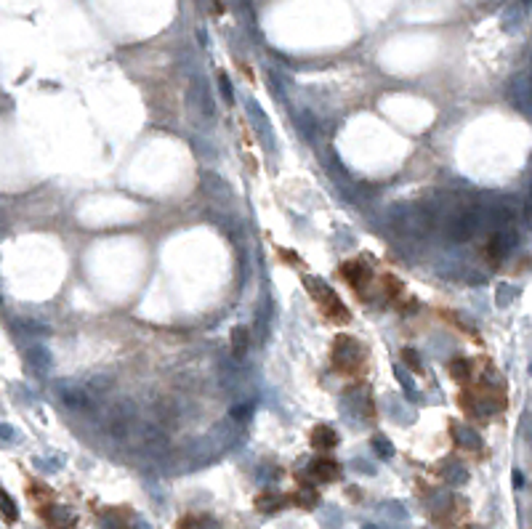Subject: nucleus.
I'll return each instance as SVG.
<instances>
[{
    "instance_id": "1",
    "label": "nucleus",
    "mask_w": 532,
    "mask_h": 529,
    "mask_svg": "<svg viewBox=\"0 0 532 529\" xmlns=\"http://www.w3.org/2000/svg\"><path fill=\"white\" fill-rule=\"evenodd\" d=\"M314 474L320 476V479H336L338 468H336V463H330V460H323V463H317V465H314Z\"/></svg>"
},
{
    "instance_id": "2",
    "label": "nucleus",
    "mask_w": 532,
    "mask_h": 529,
    "mask_svg": "<svg viewBox=\"0 0 532 529\" xmlns=\"http://www.w3.org/2000/svg\"><path fill=\"white\" fill-rule=\"evenodd\" d=\"M314 445L320 447H333L336 445V436H333V431H327V429H320V433L314 431Z\"/></svg>"
},
{
    "instance_id": "3",
    "label": "nucleus",
    "mask_w": 532,
    "mask_h": 529,
    "mask_svg": "<svg viewBox=\"0 0 532 529\" xmlns=\"http://www.w3.org/2000/svg\"><path fill=\"white\" fill-rule=\"evenodd\" d=\"M237 357H242V351H245V330H237Z\"/></svg>"
},
{
    "instance_id": "4",
    "label": "nucleus",
    "mask_w": 532,
    "mask_h": 529,
    "mask_svg": "<svg viewBox=\"0 0 532 529\" xmlns=\"http://www.w3.org/2000/svg\"><path fill=\"white\" fill-rule=\"evenodd\" d=\"M6 516L14 519V505H11V498H8V495H6Z\"/></svg>"
}]
</instances>
